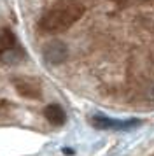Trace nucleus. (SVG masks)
<instances>
[{
	"instance_id": "nucleus-1",
	"label": "nucleus",
	"mask_w": 154,
	"mask_h": 156,
	"mask_svg": "<svg viewBox=\"0 0 154 156\" xmlns=\"http://www.w3.org/2000/svg\"><path fill=\"white\" fill-rule=\"evenodd\" d=\"M82 12L84 5L79 0H61L42 16L39 27L47 34H60L79 21Z\"/></svg>"
},
{
	"instance_id": "nucleus-2",
	"label": "nucleus",
	"mask_w": 154,
	"mask_h": 156,
	"mask_svg": "<svg viewBox=\"0 0 154 156\" xmlns=\"http://www.w3.org/2000/svg\"><path fill=\"white\" fill-rule=\"evenodd\" d=\"M89 123L93 128L96 130H131V128L138 126L140 121L137 119H130V121H117V119H112V118H107L103 114H93L89 118Z\"/></svg>"
},
{
	"instance_id": "nucleus-3",
	"label": "nucleus",
	"mask_w": 154,
	"mask_h": 156,
	"mask_svg": "<svg viewBox=\"0 0 154 156\" xmlns=\"http://www.w3.org/2000/svg\"><path fill=\"white\" fill-rule=\"evenodd\" d=\"M42 56L44 60L51 65H61L63 62H67V58H68V48H67V44L63 42V41H49L46 46H44V49H42Z\"/></svg>"
},
{
	"instance_id": "nucleus-4",
	"label": "nucleus",
	"mask_w": 154,
	"mask_h": 156,
	"mask_svg": "<svg viewBox=\"0 0 154 156\" xmlns=\"http://www.w3.org/2000/svg\"><path fill=\"white\" fill-rule=\"evenodd\" d=\"M16 91L19 93L21 97L25 98H30V100H37L40 98L42 95V90H40V84L33 81V79H26V77H18L12 81Z\"/></svg>"
},
{
	"instance_id": "nucleus-5",
	"label": "nucleus",
	"mask_w": 154,
	"mask_h": 156,
	"mask_svg": "<svg viewBox=\"0 0 154 156\" xmlns=\"http://www.w3.org/2000/svg\"><path fill=\"white\" fill-rule=\"evenodd\" d=\"M44 116H46V119L53 126H61V125H65V121H67V114H65V111L58 104H51V105L46 107L44 109Z\"/></svg>"
},
{
	"instance_id": "nucleus-6",
	"label": "nucleus",
	"mask_w": 154,
	"mask_h": 156,
	"mask_svg": "<svg viewBox=\"0 0 154 156\" xmlns=\"http://www.w3.org/2000/svg\"><path fill=\"white\" fill-rule=\"evenodd\" d=\"M18 46V39L11 28H0V58Z\"/></svg>"
},
{
	"instance_id": "nucleus-7",
	"label": "nucleus",
	"mask_w": 154,
	"mask_h": 156,
	"mask_svg": "<svg viewBox=\"0 0 154 156\" xmlns=\"http://www.w3.org/2000/svg\"><path fill=\"white\" fill-rule=\"evenodd\" d=\"M63 153H65V154H72L74 151H72V149H63Z\"/></svg>"
}]
</instances>
